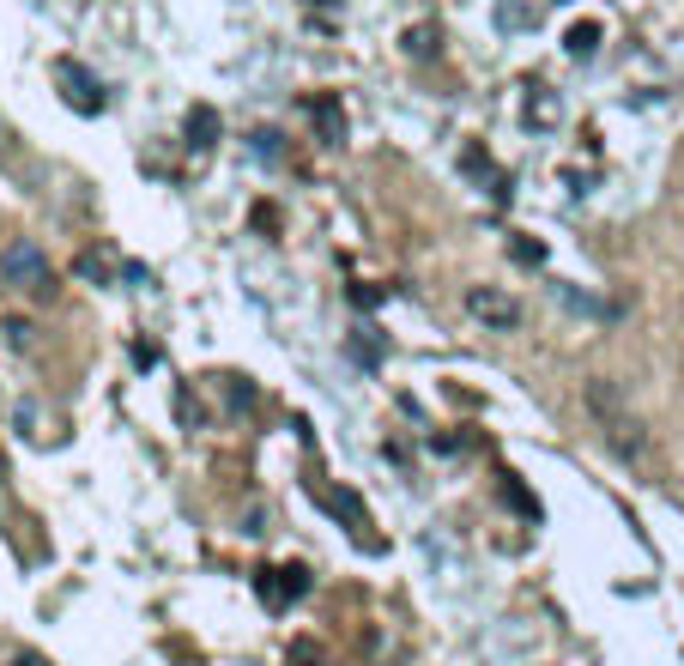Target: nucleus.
<instances>
[{
    "instance_id": "obj_1",
    "label": "nucleus",
    "mask_w": 684,
    "mask_h": 666,
    "mask_svg": "<svg viewBox=\"0 0 684 666\" xmlns=\"http://www.w3.org/2000/svg\"><path fill=\"white\" fill-rule=\"evenodd\" d=\"M588 412L605 424V443H612V455H618V460H636V455L648 448V436H642V424H636V412L624 406L618 382L593 376V382H588Z\"/></svg>"
},
{
    "instance_id": "obj_2",
    "label": "nucleus",
    "mask_w": 684,
    "mask_h": 666,
    "mask_svg": "<svg viewBox=\"0 0 684 666\" xmlns=\"http://www.w3.org/2000/svg\"><path fill=\"white\" fill-rule=\"evenodd\" d=\"M0 285H13V291H25V297H55V267H49V255H43L31 236H13V243L0 248Z\"/></svg>"
},
{
    "instance_id": "obj_3",
    "label": "nucleus",
    "mask_w": 684,
    "mask_h": 666,
    "mask_svg": "<svg viewBox=\"0 0 684 666\" xmlns=\"http://www.w3.org/2000/svg\"><path fill=\"white\" fill-rule=\"evenodd\" d=\"M255 594H261L267 612H285L309 594V570L303 563H267V570H255Z\"/></svg>"
},
{
    "instance_id": "obj_4",
    "label": "nucleus",
    "mask_w": 684,
    "mask_h": 666,
    "mask_svg": "<svg viewBox=\"0 0 684 666\" xmlns=\"http://www.w3.org/2000/svg\"><path fill=\"white\" fill-rule=\"evenodd\" d=\"M55 79H61L67 109H80V116H97V109L109 104V97H104V79H97L92 67H80L73 55H61V61H55Z\"/></svg>"
},
{
    "instance_id": "obj_5",
    "label": "nucleus",
    "mask_w": 684,
    "mask_h": 666,
    "mask_svg": "<svg viewBox=\"0 0 684 666\" xmlns=\"http://www.w3.org/2000/svg\"><path fill=\"white\" fill-rule=\"evenodd\" d=\"M467 315L485 322V327H497V334H515V327H521V303H515L509 291H497V285H473V291H467Z\"/></svg>"
},
{
    "instance_id": "obj_6",
    "label": "nucleus",
    "mask_w": 684,
    "mask_h": 666,
    "mask_svg": "<svg viewBox=\"0 0 684 666\" xmlns=\"http://www.w3.org/2000/svg\"><path fill=\"white\" fill-rule=\"evenodd\" d=\"M303 116H309V128H316L321 145H340L345 140V109L333 92H316V97H303Z\"/></svg>"
},
{
    "instance_id": "obj_7",
    "label": "nucleus",
    "mask_w": 684,
    "mask_h": 666,
    "mask_svg": "<svg viewBox=\"0 0 684 666\" xmlns=\"http://www.w3.org/2000/svg\"><path fill=\"white\" fill-rule=\"evenodd\" d=\"M182 133H188V145H194V152H212V145H219V133H224L219 109H212V104H188Z\"/></svg>"
},
{
    "instance_id": "obj_8",
    "label": "nucleus",
    "mask_w": 684,
    "mask_h": 666,
    "mask_svg": "<svg viewBox=\"0 0 684 666\" xmlns=\"http://www.w3.org/2000/svg\"><path fill=\"white\" fill-rule=\"evenodd\" d=\"M600 19H581V25H569L564 31V49H569V61H593V55H600Z\"/></svg>"
},
{
    "instance_id": "obj_9",
    "label": "nucleus",
    "mask_w": 684,
    "mask_h": 666,
    "mask_svg": "<svg viewBox=\"0 0 684 666\" xmlns=\"http://www.w3.org/2000/svg\"><path fill=\"white\" fill-rule=\"evenodd\" d=\"M0 340L13 346V352H31V346H37V322H25V315H7V322H0Z\"/></svg>"
},
{
    "instance_id": "obj_10",
    "label": "nucleus",
    "mask_w": 684,
    "mask_h": 666,
    "mask_svg": "<svg viewBox=\"0 0 684 666\" xmlns=\"http://www.w3.org/2000/svg\"><path fill=\"white\" fill-rule=\"evenodd\" d=\"M564 116V104H557L545 85H533V97H527V121H540V128H552V121Z\"/></svg>"
},
{
    "instance_id": "obj_11",
    "label": "nucleus",
    "mask_w": 684,
    "mask_h": 666,
    "mask_svg": "<svg viewBox=\"0 0 684 666\" xmlns=\"http://www.w3.org/2000/svg\"><path fill=\"white\" fill-rule=\"evenodd\" d=\"M497 25L503 31H527V25H540V13H533L527 0H497Z\"/></svg>"
},
{
    "instance_id": "obj_12",
    "label": "nucleus",
    "mask_w": 684,
    "mask_h": 666,
    "mask_svg": "<svg viewBox=\"0 0 684 666\" xmlns=\"http://www.w3.org/2000/svg\"><path fill=\"white\" fill-rule=\"evenodd\" d=\"M557 297H564V303H569V309H581V315H612V303L588 297V291H576V285H557Z\"/></svg>"
},
{
    "instance_id": "obj_13",
    "label": "nucleus",
    "mask_w": 684,
    "mask_h": 666,
    "mask_svg": "<svg viewBox=\"0 0 684 666\" xmlns=\"http://www.w3.org/2000/svg\"><path fill=\"white\" fill-rule=\"evenodd\" d=\"M509 255H515L521 267H540V261H545V243H533V236H515V243H509Z\"/></svg>"
},
{
    "instance_id": "obj_14",
    "label": "nucleus",
    "mask_w": 684,
    "mask_h": 666,
    "mask_svg": "<svg viewBox=\"0 0 684 666\" xmlns=\"http://www.w3.org/2000/svg\"><path fill=\"white\" fill-rule=\"evenodd\" d=\"M352 358L364 370H376V358H382V352H376V340H369V327H357V334H352Z\"/></svg>"
},
{
    "instance_id": "obj_15",
    "label": "nucleus",
    "mask_w": 684,
    "mask_h": 666,
    "mask_svg": "<svg viewBox=\"0 0 684 666\" xmlns=\"http://www.w3.org/2000/svg\"><path fill=\"white\" fill-rule=\"evenodd\" d=\"M249 219H255V231H261V236H279V207H273V200H255Z\"/></svg>"
},
{
    "instance_id": "obj_16",
    "label": "nucleus",
    "mask_w": 684,
    "mask_h": 666,
    "mask_svg": "<svg viewBox=\"0 0 684 666\" xmlns=\"http://www.w3.org/2000/svg\"><path fill=\"white\" fill-rule=\"evenodd\" d=\"M503 503H509V510H521V515H540V503H533V496H527L515 479H503Z\"/></svg>"
},
{
    "instance_id": "obj_17",
    "label": "nucleus",
    "mask_w": 684,
    "mask_h": 666,
    "mask_svg": "<svg viewBox=\"0 0 684 666\" xmlns=\"http://www.w3.org/2000/svg\"><path fill=\"white\" fill-rule=\"evenodd\" d=\"M73 267H80V279H92V285H104V279H109L104 255H92V248H85V255H80V261H73Z\"/></svg>"
},
{
    "instance_id": "obj_18",
    "label": "nucleus",
    "mask_w": 684,
    "mask_h": 666,
    "mask_svg": "<svg viewBox=\"0 0 684 666\" xmlns=\"http://www.w3.org/2000/svg\"><path fill=\"white\" fill-rule=\"evenodd\" d=\"M406 49H412V55H431V49H436V31H431V25H412V31H406Z\"/></svg>"
},
{
    "instance_id": "obj_19",
    "label": "nucleus",
    "mask_w": 684,
    "mask_h": 666,
    "mask_svg": "<svg viewBox=\"0 0 684 666\" xmlns=\"http://www.w3.org/2000/svg\"><path fill=\"white\" fill-rule=\"evenodd\" d=\"M285 661H291V666H321V649H316V642H291Z\"/></svg>"
},
{
    "instance_id": "obj_20",
    "label": "nucleus",
    "mask_w": 684,
    "mask_h": 666,
    "mask_svg": "<svg viewBox=\"0 0 684 666\" xmlns=\"http://www.w3.org/2000/svg\"><path fill=\"white\" fill-rule=\"evenodd\" d=\"M255 157H267V164H279V133H273V128H261V133H255Z\"/></svg>"
},
{
    "instance_id": "obj_21",
    "label": "nucleus",
    "mask_w": 684,
    "mask_h": 666,
    "mask_svg": "<svg viewBox=\"0 0 684 666\" xmlns=\"http://www.w3.org/2000/svg\"><path fill=\"white\" fill-rule=\"evenodd\" d=\"M133 364H140V370H152V364H158V346H152V340H140V346H133Z\"/></svg>"
},
{
    "instance_id": "obj_22",
    "label": "nucleus",
    "mask_w": 684,
    "mask_h": 666,
    "mask_svg": "<svg viewBox=\"0 0 684 666\" xmlns=\"http://www.w3.org/2000/svg\"><path fill=\"white\" fill-rule=\"evenodd\" d=\"M121 279H128V285H152V273H145L140 261H128V267H121Z\"/></svg>"
},
{
    "instance_id": "obj_23",
    "label": "nucleus",
    "mask_w": 684,
    "mask_h": 666,
    "mask_svg": "<svg viewBox=\"0 0 684 666\" xmlns=\"http://www.w3.org/2000/svg\"><path fill=\"white\" fill-rule=\"evenodd\" d=\"M7 666H49V661H43V654H13Z\"/></svg>"
},
{
    "instance_id": "obj_24",
    "label": "nucleus",
    "mask_w": 684,
    "mask_h": 666,
    "mask_svg": "<svg viewBox=\"0 0 684 666\" xmlns=\"http://www.w3.org/2000/svg\"><path fill=\"white\" fill-rule=\"evenodd\" d=\"M309 7H333V0H309Z\"/></svg>"
},
{
    "instance_id": "obj_25",
    "label": "nucleus",
    "mask_w": 684,
    "mask_h": 666,
    "mask_svg": "<svg viewBox=\"0 0 684 666\" xmlns=\"http://www.w3.org/2000/svg\"><path fill=\"white\" fill-rule=\"evenodd\" d=\"M557 7H564V0H557Z\"/></svg>"
}]
</instances>
